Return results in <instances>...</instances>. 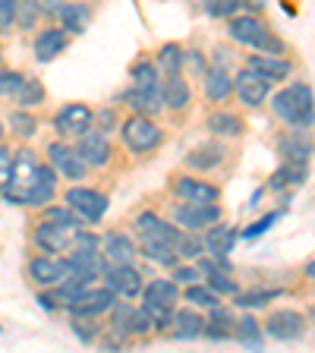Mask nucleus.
Wrapping results in <instances>:
<instances>
[{
  "instance_id": "9b49d317",
  "label": "nucleus",
  "mask_w": 315,
  "mask_h": 353,
  "mask_svg": "<svg viewBox=\"0 0 315 353\" xmlns=\"http://www.w3.org/2000/svg\"><path fill=\"white\" fill-rule=\"evenodd\" d=\"M104 287H110L117 296H139L142 294V272L132 268V265H110L108 272L101 274Z\"/></svg>"
},
{
  "instance_id": "e433bc0d",
  "label": "nucleus",
  "mask_w": 315,
  "mask_h": 353,
  "mask_svg": "<svg viewBox=\"0 0 315 353\" xmlns=\"http://www.w3.org/2000/svg\"><path fill=\"white\" fill-rule=\"evenodd\" d=\"M205 126L214 132V136H240V132H243V120L236 117V114H227V110L212 114Z\"/></svg>"
},
{
  "instance_id": "b1692460",
  "label": "nucleus",
  "mask_w": 315,
  "mask_h": 353,
  "mask_svg": "<svg viewBox=\"0 0 315 353\" xmlns=\"http://www.w3.org/2000/svg\"><path fill=\"white\" fill-rule=\"evenodd\" d=\"M142 300L145 303H161V306H174L180 300V284L174 278H154L148 284H142Z\"/></svg>"
},
{
  "instance_id": "603ef678",
  "label": "nucleus",
  "mask_w": 315,
  "mask_h": 353,
  "mask_svg": "<svg viewBox=\"0 0 315 353\" xmlns=\"http://www.w3.org/2000/svg\"><path fill=\"white\" fill-rule=\"evenodd\" d=\"M16 7H19V0H0V32H10V29H13Z\"/></svg>"
},
{
  "instance_id": "5701e85b",
  "label": "nucleus",
  "mask_w": 315,
  "mask_h": 353,
  "mask_svg": "<svg viewBox=\"0 0 315 353\" xmlns=\"http://www.w3.org/2000/svg\"><path fill=\"white\" fill-rule=\"evenodd\" d=\"M120 98H123V101L132 108V114H145V117H154V114H161V110H164L161 92H142V88L132 85L130 92H123Z\"/></svg>"
},
{
  "instance_id": "052dcab7",
  "label": "nucleus",
  "mask_w": 315,
  "mask_h": 353,
  "mask_svg": "<svg viewBox=\"0 0 315 353\" xmlns=\"http://www.w3.org/2000/svg\"><path fill=\"white\" fill-rule=\"evenodd\" d=\"M312 319H315V306H312Z\"/></svg>"
},
{
  "instance_id": "c85d7f7f",
  "label": "nucleus",
  "mask_w": 315,
  "mask_h": 353,
  "mask_svg": "<svg viewBox=\"0 0 315 353\" xmlns=\"http://www.w3.org/2000/svg\"><path fill=\"white\" fill-rule=\"evenodd\" d=\"M202 328H205V319L199 316L196 309H180V312H174V338L196 341V338H202Z\"/></svg>"
},
{
  "instance_id": "7ed1b4c3",
  "label": "nucleus",
  "mask_w": 315,
  "mask_h": 353,
  "mask_svg": "<svg viewBox=\"0 0 315 353\" xmlns=\"http://www.w3.org/2000/svg\"><path fill=\"white\" fill-rule=\"evenodd\" d=\"M120 136H123L126 148L136 154H148L154 152V148L161 145L164 132L154 126L152 117H145V114H132V117L123 120V126H120Z\"/></svg>"
},
{
  "instance_id": "c756f323",
  "label": "nucleus",
  "mask_w": 315,
  "mask_h": 353,
  "mask_svg": "<svg viewBox=\"0 0 315 353\" xmlns=\"http://www.w3.org/2000/svg\"><path fill=\"white\" fill-rule=\"evenodd\" d=\"M306 164H296V161H284L278 170H274V176L268 180V190H274V192H284L287 186H300V183H306Z\"/></svg>"
},
{
  "instance_id": "79ce46f5",
  "label": "nucleus",
  "mask_w": 315,
  "mask_h": 353,
  "mask_svg": "<svg viewBox=\"0 0 315 353\" xmlns=\"http://www.w3.org/2000/svg\"><path fill=\"white\" fill-rule=\"evenodd\" d=\"M148 331H152V319L145 316V309H132L130 316H126V322H123V334H148Z\"/></svg>"
},
{
  "instance_id": "09e8293b",
  "label": "nucleus",
  "mask_w": 315,
  "mask_h": 353,
  "mask_svg": "<svg viewBox=\"0 0 315 353\" xmlns=\"http://www.w3.org/2000/svg\"><path fill=\"white\" fill-rule=\"evenodd\" d=\"M281 214H284V212H268V214H265V218H258V221H256V224H252V228H246V230H236V234H240V236H243V240H252V236L265 234V230L272 228V224H274V221H278V218H281Z\"/></svg>"
},
{
  "instance_id": "de8ad7c7",
  "label": "nucleus",
  "mask_w": 315,
  "mask_h": 353,
  "mask_svg": "<svg viewBox=\"0 0 315 353\" xmlns=\"http://www.w3.org/2000/svg\"><path fill=\"white\" fill-rule=\"evenodd\" d=\"M176 256H183V259H199L202 256V250H205V243L202 240H192V236H180V240H176Z\"/></svg>"
},
{
  "instance_id": "37998d69",
  "label": "nucleus",
  "mask_w": 315,
  "mask_h": 353,
  "mask_svg": "<svg viewBox=\"0 0 315 353\" xmlns=\"http://www.w3.org/2000/svg\"><path fill=\"white\" fill-rule=\"evenodd\" d=\"M44 221H57V224H73V228H82V224H85V221H82L70 205H48V208H44Z\"/></svg>"
},
{
  "instance_id": "864d4df0",
  "label": "nucleus",
  "mask_w": 315,
  "mask_h": 353,
  "mask_svg": "<svg viewBox=\"0 0 315 353\" xmlns=\"http://www.w3.org/2000/svg\"><path fill=\"white\" fill-rule=\"evenodd\" d=\"M199 268L196 265H174V272H170V278L176 281V284H192V281H199Z\"/></svg>"
},
{
  "instance_id": "58836bf2",
  "label": "nucleus",
  "mask_w": 315,
  "mask_h": 353,
  "mask_svg": "<svg viewBox=\"0 0 315 353\" xmlns=\"http://www.w3.org/2000/svg\"><path fill=\"white\" fill-rule=\"evenodd\" d=\"M10 123H13V132H16V136H22V139H32V136L38 132V120L32 117L26 108L13 110V114H10Z\"/></svg>"
},
{
  "instance_id": "c9c22d12",
  "label": "nucleus",
  "mask_w": 315,
  "mask_h": 353,
  "mask_svg": "<svg viewBox=\"0 0 315 353\" xmlns=\"http://www.w3.org/2000/svg\"><path fill=\"white\" fill-rule=\"evenodd\" d=\"M234 338L240 341V344H246V347H258L265 341V334H262V325H258L256 319H252V316H243V319H236Z\"/></svg>"
},
{
  "instance_id": "bf43d9fd",
  "label": "nucleus",
  "mask_w": 315,
  "mask_h": 353,
  "mask_svg": "<svg viewBox=\"0 0 315 353\" xmlns=\"http://www.w3.org/2000/svg\"><path fill=\"white\" fill-rule=\"evenodd\" d=\"M306 274H309V278H312V281H315V259H312V262H309V265H306Z\"/></svg>"
},
{
  "instance_id": "1a4fd4ad",
  "label": "nucleus",
  "mask_w": 315,
  "mask_h": 353,
  "mask_svg": "<svg viewBox=\"0 0 315 353\" xmlns=\"http://www.w3.org/2000/svg\"><path fill=\"white\" fill-rule=\"evenodd\" d=\"M234 92L246 108H262V104L272 98V82L262 79L256 70L246 66V70H240V73L234 76Z\"/></svg>"
},
{
  "instance_id": "2eb2a0df",
  "label": "nucleus",
  "mask_w": 315,
  "mask_h": 353,
  "mask_svg": "<svg viewBox=\"0 0 315 353\" xmlns=\"http://www.w3.org/2000/svg\"><path fill=\"white\" fill-rule=\"evenodd\" d=\"M114 290L110 287H88L85 294H82V300L76 303V306H70V316H82V319H95L101 316V312H108L110 306H114Z\"/></svg>"
},
{
  "instance_id": "8fccbe9b",
  "label": "nucleus",
  "mask_w": 315,
  "mask_h": 353,
  "mask_svg": "<svg viewBox=\"0 0 315 353\" xmlns=\"http://www.w3.org/2000/svg\"><path fill=\"white\" fill-rule=\"evenodd\" d=\"M70 328H73V334L82 341V344H92V341L98 338V328L92 322H85L82 316H73V322H70Z\"/></svg>"
},
{
  "instance_id": "6e6d98bb",
  "label": "nucleus",
  "mask_w": 315,
  "mask_h": 353,
  "mask_svg": "<svg viewBox=\"0 0 315 353\" xmlns=\"http://www.w3.org/2000/svg\"><path fill=\"white\" fill-rule=\"evenodd\" d=\"M10 174H13V152H10V148H3V145H0V190L7 186Z\"/></svg>"
},
{
  "instance_id": "dca6fc26",
  "label": "nucleus",
  "mask_w": 315,
  "mask_h": 353,
  "mask_svg": "<svg viewBox=\"0 0 315 353\" xmlns=\"http://www.w3.org/2000/svg\"><path fill=\"white\" fill-rule=\"evenodd\" d=\"M136 230H139V236H154V240H164V243H170V246H176V240L183 236V228L167 224V221H161L154 212H142L139 218H136Z\"/></svg>"
},
{
  "instance_id": "680f3d73",
  "label": "nucleus",
  "mask_w": 315,
  "mask_h": 353,
  "mask_svg": "<svg viewBox=\"0 0 315 353\" xmlns=\"http://www.w3.org/2000/svg\"><path fill=\"white\" fill-rule=\"evenodd\" d=\"M192 3H202V0H192Z\"/></svg>"
},
{
  "instance_id": "3c124183",
  "label": "nucleus",
  "mask_w": 315,
  "mask_h": 353,
  "mask_svg": "<svg viewBox=\"0 0 315 353\" xmlns=\"http://www.w3.org/2000/svg\"><path fill=\"white\" fill-rule=\"evenodd\" d=\"M183 66L190 70L192 76H205L208 66H205V57H202V51H196V48H190V51H183Z\"/></svg>"
},
{
  "instance_id": "a18cd8bd",
  "label": "nucleus",
  "mask_w": 315,
  "mask_h": 353,
  "mask_svg": "<svg viewBox=\"0 0 315 353\" xmlns=\"http://www.w3.org/2000/svg\"><path fill=\"white\" fill-rule=\"evenodd\" d=\"M284 290H252V294H236L240 300H236V306L243 309H252V306H265V303H272L274 296H281Z\"/></svg>"
},
{
  "instance_id": "f257e3e1",
  "label": "nucleus",
  "mask_w": 315,
  "mask_h": 353,
  "mask_svg": "<svg viewBox=\"0 0 315 353\" xmlns=\"http://www.w3.org/2000/svg\"><path fill=\"white\" fill-rule=\"evenodd\" d=\"M0 192L10 205H48L57 192V170L51 164H41L32 152H16L13 174Z\"/></svg>"
},
{
  "instance_id": "2f4dec72",
  "label": "nucleus",
  "mask_w": 315,
  "mask_h": 353,
  "mask_svg": "<svg viewBox=\"0 0 315 353\" xmlns=\"http://www.w3.org/2000/svg\"><path fill=\"white\" fill-rule=\"evenodd\" d=\"M221 161H224V145H218V142L199 145L186 154V164H190L192 170H214Z\"/></svg>"
},
{
  "instance_id": "473e14b6",
  "label": "nucleus",
  "mask_w": 315,
  "mask_h": 353,
  "mask_svg": "<svg viewBox=\"0 0 315 353\" xmlns=\"http://www.w3.org/2000/svg\"><path fill=\"white\" fill-rule=\"evenodd\" d=\"M154 66H158V73L164 76H180L183 73V48L180 44H161L158 54H154Z\"/></svg>"
},
{
  "instance_id": "a211bd4d",
  "label": "nucleus",
  "mask_w": 315,
  "mask_h": 353,
  "mask_svg": "<svg viewBox=\"0 0 315 353\" xmlns=\"http://www.w3.org/2000/svg\"><path fill=\"white\" fill-rule=\"evenodd\" d=\"M26 272H29L32 284H38V287H54L66 278L63 262H57V259H51V256H35Z\"/></svg>"
},
{
  "instance_id": "aec40b11",
  "label": "nucleus",
  "mask_w": 315,
  "mask_h": 353,
  "mask_svg": "<svg viewBox=\"0 0 315 353\" xmlns=\"http://www.w3.org/2000/svg\"><path fill=\"white\" fill-rule=\"evenodd\" d=\"M104 246V259H108L110 265H132L136 262V243L130 240L126 234H117V230H110L108 236L101 240Z\"/></svg>"
},
{
  "instance_id": "412c9836",
  "label": "nucleus",
  "mask_w": 315,
  "mask_h": 353,
  "mask_svg": "<svg viewBox=\"0 0 315 353\" xmlns=\"http://www.w3.org/2000/svg\"><path fill=\"white\" fill-rule=\"evenodd\" d=\"M57 19L63 22V32H66V35H82V32H88L92 10H88L85 3H79V0H73V3H60Z\"/></svg>"
},
{
  "instance_id": "49530a36",
  "label": "nucleus",
  "mask_w": 315,
  "mask_h": 353,
  "mask_svg": "<svg viewBox=\"0 0 315 353\" xmlns=\"http://www.w3.org/2000/svg\"><path fill=\"white\" fill-rule=\"evenodd\" d=\"M22 79H26V76H22L19 70H3V73H0V95H3V98H16Z\"/></svg>"
},
{
  "instance_id": "ddd939ff",
  "label": "nucleus",
  "mask_w": 315,
  "mask_h": 353,
  "mask_svg": "<svg viewBox=\"0 0 315 353\" xmlns=\"http://www.w3.org/2000/svg\"><path fill=\"white\" fill-rule=\"evenodd\" d=\"M76 152L82 154V161L88 168H101V164L110 161V142H108V132H98V130H85L76 142Z\"/></svg>"
},
{
  "instance_id": "423d86ee",
  "label": "nucleus",
  "mask_w": 315,
  "mask_h": 353,
  "mask_svg": "<svg viewBox=\"0 0 315 353\" xmlns=\"http://www.w3.org/2000/svg\"><path fill=\"white\" fill-rule=\"evenodd\" d=\"M66 205L73 208L85 224H95V221L104 218L108 212V196L98 190H88V186H73V190H66Z\"/></svg>"
},
{
  "instance_id": "9d476101",
  "label": "nucleus",
  "mask_w": 315,
  "mask_h": 353,
  "mask_svg": "<svg viewBox=\"0 0 315 353\" xmlns=\"http://www.w3.org/2000/svg\"><path fill=\"white\" fill-rule=\"evenodd\" d=\"M227 32L234 41L246 44V48H256L258 51V44L265 41V35H268V26H265V19H258V16L252 13H240V16H230L227 22Z\"/></svg>"
},
{
  "instance_id": "4c0bfd02",
  "label": "nucleus",
  "mask_w": 315,
  "mask_h": 353,
  "mask_svg": "<svg viewBox=\"0 0 315 353\" xmlns=\"http://www.w3.org/2000/svg\"><path fill=\"white\" fill-rule=\"evenodd\" d=\"M145 316L152 319V331H164L174 325V306H161V303H145L142 300Z\"/></svg>"
},
{
  "instance_id": "7c9ffc66",
  "label": "nucleus",
  "mask_w": 315,
  "mask_h": 353,
  "mask_svg": "<svg viewBox=\"0 0 315 353\" xmlns=\"http://www.w3.org/2000/svg\"><path fill=\"white\" fill-rule=\"evenodd\" d=\"M130 76H132V85L142 88V92H161V73H158L154 60H148V57L136 60Z\"/></svg>"
},
{
  "instance_id": "c03bdc74",
  "label": "nucleus",
  "mask_w": 315,
  "mask_h": 353,
  "mask_svg": "<svg viewBox=\"0 0 315 353\" xmlns=\"http://www.w3.org/2000/svg\"><path fill=\"white\" fill-rule=\"evenodd\" d=\"M202 3H205V13L214 19H230L243 7V0H202Z\"/></svg>"
},
{
  "instance_id": "6ab92c4d",
  "label": "nucleus",
  "mask_w": 315,
  "mask_h": 353,
  "mask_svg": "<svg viewBox=\"0 0 315 353\" xmlns=\"http://www.w3.org/2000/svg\"><path fill=\"white\" fill-rule=\"evenodd\" d=\"M246 66L256 70V73L268 82H284L287 76H290V63H287L284 57H272V54H262V51L250 54V57H246Z\"/></svg>"
},
{
  "instance_id": "4be33fe9",
  "label": "nucleus",
  "mask_w": 315,
  "mask_h": 353,
  "mask_svg": "<svg viewBox=\"0 0 315 353\" xmlns=\"http://www.w3.org/2000/svg\"><path fill=\"white\" fill-rule=\"evenodd\" d=\"M234 328H236V316L230 309H221V306H212V316L205 319V334L208 341H230L234 338Z\"/></svg>"
},
{
  "instance_id": "0eeeda50",
  "label": "nucleus",
  "mask_w": 315,
  "mask_h": 353,
  "mask_svg": "<svg viewBox=\"0 0 315 353\" xmlns=\"http://www.w3.org/2000/svg\"><path fill=\"white\" fill-rule=\"evenodd\" d=\"M82 228H73V224H57V221H41L35 230V243L38 250H44L48 256H57L63 250H73L76 234Z\"/></svg>"
},
{
  "instance_id": "ea45409f",
  "label": "nucleus",
  "mask_w": 315,
  "mask_h": 353,
  "mask_svg": "<svg viewBox=\"0 0 315 353\" xmlns=\"http://www.w3.org/2000/svg\"><path fill=\"white\" fill-rule=\"evenodd\" d=\"M309 148H312L309 139H303V136H290V139H284V158L287 161H296V164H306L309 161Z\"/></svg>"
},
{
  "instance_id": "f3484780",
  "label": "nucleus",
  "mask_w": 315,
  "mask_h": 353,
  "mask_svg": "<svg viewBox=\"0 0 315 353\" xmlns=\"http://www.w3.org/2000/svg\"><path fill=\"white\" fill-rule=\"evenodd\" d=\"M66 44H70V35L63 29H41L35 44H32L35 48V60L38 63H51V60H57L66 51Z\"/></svg>"
},
{
  "instance_id": "39448f33",
  "label": "nucleus",
  "mask_w": 315,
  "mask_h": 353,
  "mask_svg": "<svg viewBox=\"0 0 315 353\" xmlns=\"http://www.w3.org/2000/svg\"><path fill=\"white\" fill-rule=\"evenodd\" d=\"M92 123H95V110L88 104H63L54 114V130L63 139H79L85 130H92Z\"/></svg>"
},
{
  "instance_id": "cd10ccee",
  "label": "nucleus",
  "mask_w": 315,
  "mask_h": 353,
  "mask_svg": "<svg viewBox=\"0 0 315 353\" xmlns=\"http://www.w3.org/2000/svg\"><path fill=\"white\" fill-rule=\"evenodd\" d=\"M136 252H139V256H145V259H152V262H158V265H167V268H174L176 259H180L170 243L154 240V236H142L139 246H136Z\"/></svg>"
},
{
  "instance_id": "4468645a",
  "label": "nucleus",
  "mask_w": 315,
  "mask_h": 353,
  "mask_svg": "<svg viewBox=\"0 0 315 353\" xmlns=\"http://www.w3.org/2000/svg\"><path fill=\"white\" fill-rule=\"evenodd\" d=\"M265 331L278 341H296L303 331H306V319H303L300 312H294V309H278V312L268 316Z\"/></svg>"
},
{
  "instance_id": "f03ea898",
  "label": "nucleus",
  "mask_w": 315,
  "mask_h": 353,
  "mask_svg": "<svg viewBox=\"0 0 315 353\" xmlns=\"http://www.w3.org/2000/svg\"><path fill=\"white\" fill-rule=\"evenodd\" d=\"M272 108L287 126H312L315 123V95L306 82L281 88L272 98Z\"/></svg>"
},
{
  "instance_id": "a878e982",
  "label": "nucleus",
  "mask_w": 315,
  "mask_h": 353,
  "mask_svg": "<svg viewBox=\"0 0 315 353\" xmlns=\"http://www.w3.org/2000/svg\"><path fill=\"white\" fill-rule=\"evenodd\" d=\"M205 98L208 101H227L230 95H234V79H230V73L224 70V66H214V70H208L205 76Z\"/></svg>"
},
{
  "instance_id": "20e7f679",
  "label": "nucleus",
  "mask_w": 315,
  "mask_h": 353,
  "mask_svg": "<svg viewBox=\"0 0 315 353\" xmlns=\"http://www.w3.org/2000/svg\"><path fill=\"white\" fill-rule=\"evenodd\" d=\"M48 164L57 170V176H66V180H85L88 176V164L82 161V154L76 152V145H66V142H51L48 145Z\"/></svg>"
},
{
  "instance_id": "393cba45",
  "label": "nucleus",
  "mask_w": 315,
  "mask_h": 353,
  "mask_svg": "<svg viewBox=\"0 0 315 353\" xmlns=\"http://www.w3.org/2000/svg\"><path fill=\"white\" fill-rule=\"evenodd\" d=\"M236 240H240L236 228H230V224H221V221H214L212 228H208L205 250H212V256H227V252L236 246Z\"/></svg>"
},
{
  "instance_id": "f704fd0d",
  "label": "nucleus",
  "mask_w": 315,
  "mask_h": 353,
  "mask_svg": "<svg viewBox=\"0 0 315 353\" xmlns=\"http://www.w3.org/2000/svg\"><path fill=\"white\" fill-rule=\"evenodd\" d=\"M19 108H35V104H41L44 101V85L35 79V76H26L22 79V85H19V92H16V98H13Z\"/></svg>"
},
{
  "instance_id": "f8f14e48",
  "label": "nucleus",
  "mask_w": 315,
  "mask_h": 353,
  "mask_svg": "<svg viewBox=\"0 0 315 353\" xmlns=\"http://www.w3.org/2000/svg\"><path fill=\"white\" fill-rule=\"evenodd\" d=\"M174 196L183 199V202H196V205H205V202H218L221 199V190L214 183H205L199 176H176L174 180Z\"/></svg>"
},
{
  "instance_id": "bb28decb",
  "label": "nucleus",
  "mask_w": 315,
  "mask_h": 353,
  "mask_svg": "<svg viewBox=\"0 0 315 353\" xmlns=\"http://www.w3.org/2000/svg\"><path fill=\"white\" fill-rule=\"evenodd\" d=\"M161 98H164V108H170V110L190 108V98H192L190 82H186L183 76H167L161 85Z\"/></svg>"
},
{
  "instance_id": "13d9d810",
  "label": "nucleus",
  "mask_w": 315,
  "mask_h": 353,
  "mask_svg": "<svg viewBox=\"0 0 315 353\" xmlns=\"http://www.w3.org/2000/svg\"><path fill=\"white\" fill-rule=\"evenodd\" d=\"M38 303H41L48 312H54V309H60V303H57V296H51V294H41L38 296Z\"/></svg>"
},
{
  "instance_id": "a19ab883",
  "label": "nucleus",
  "mask_w": 315,
  "mask_h": 353,
  "mask_svg": "<svg viewBox=\"0 0 315 353\" xmlns=\"http://www.w3.org/2000/svg\"><path fill=\"white\" fill-rule=\"evenodd\" d=\"M205 278H208V287H212V290H218V294H230V296L240 294V284H236L227 272H221V268H212Z\"/></svg>"
},
{
  "instance_id": "72a5a7b5",
  "label": "nucleus",
  "mask_w": 315,
  "mask_h": 353,
  "mask_svg": "<svg viewBox=\"0 0 315 353\" xmlns=\"http://www.w3.org/2000/svg\"><path fill=\"white\" fill-rule=\"evenodd\" d=\"M183 300H190V306H199V309H212V306H221V294L218 290H212L208 284H199V281H192V284H186V294Z\"/></svg>"
},
{
  "instance_id": "5fc2aeb1",
  "label": "nucleus",
  "mask_w": 315,
  "mask_h": 353,
  "mask_svg": "<svg viewBox=\"0 0 315 353\" xmlns=\"http://www.w3.org/2000/svg\"><path fill=\"white\" fill-rule=\"evenodd\" d=\"M92 126H98V132H110L114 126H117V114L110 108H104V110H95V123Z\"/></svg>"
},
{
  "instance_id": "6e6552de",
  "label": "nucleus",
  "mask_w": 315,
  "mask_h": 353,
  "mask_svg": "<svg viewBox=\"0 0 315 353\" xmlns=\"http://www.w3.org/2000/svg\"><path fill=\"white\" fill-rule=\"evenodd\" d=\"M174 221H176V228H183V230H208L214 221H221V205L218 202H205V205L180 202L174 208Z\"/></svg>"
},
{
  "instance_id": "4d7b16f0",
  "label": "nucleus",
  "mask_w": 315,
  "mask_h": 353,
  "mask_svg": "<svg viewBox=\"0 0 315 353\" xmlns=\"http://www.w3.org/2000/svg\"><path fill=\"white\" fill-rule=\"evenodd\" d=\"M60 3H63V0H38V10H41L44 16H57Z\"/></svg>"
}]
</instances>
